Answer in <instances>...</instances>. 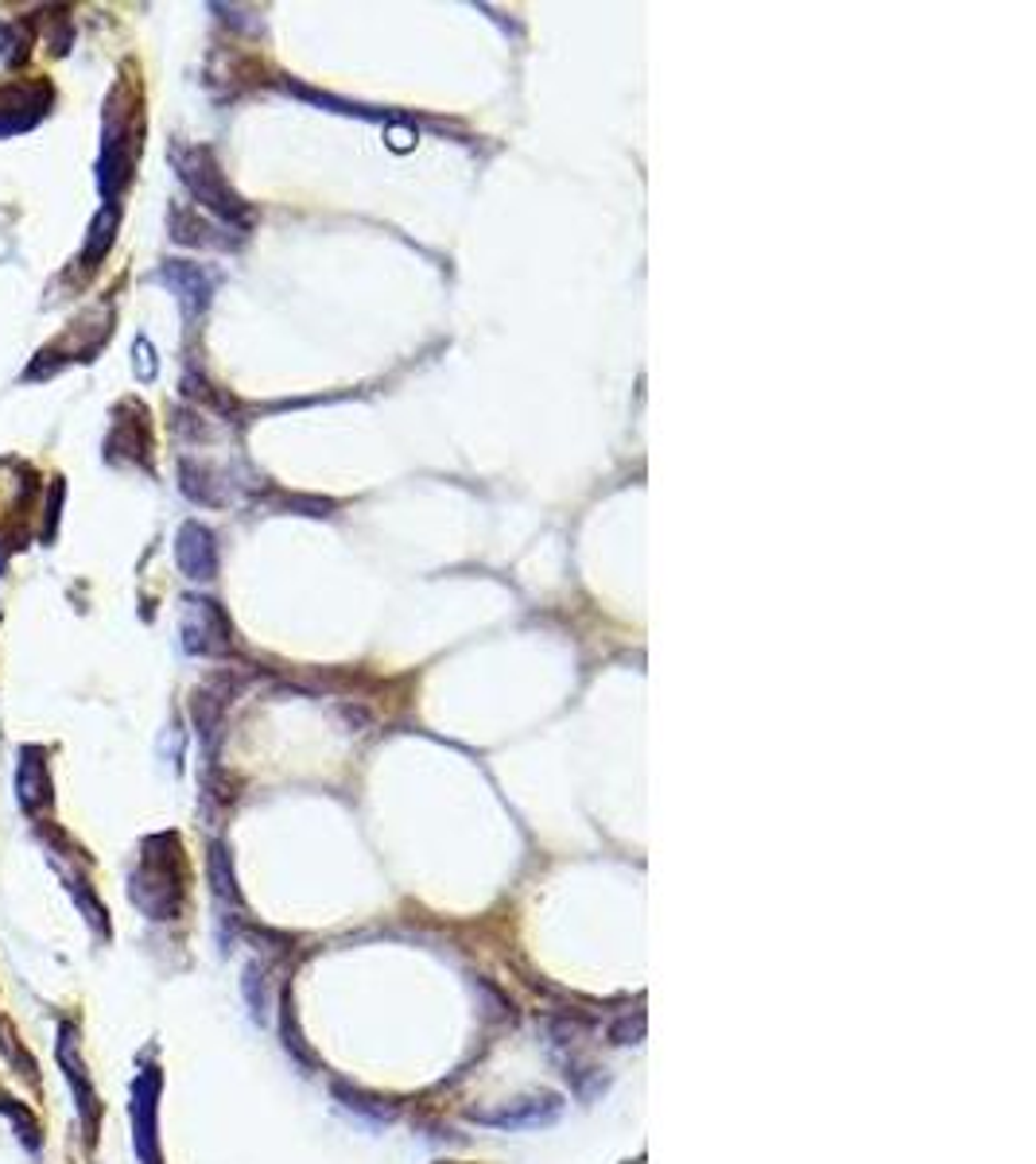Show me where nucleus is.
<instances>
[{"label":"nucleus","mask_w":1036,"mask_h":1164,"mask_svg":"<svg viewBox=\"0 0 1036 1164\" xmlns=\"http://www.w3.org/2000/svg\"><path fill=\"white\" fill-rule=\"evenodd\" d=\"M179 567L190 574V579H210L218 567L214 556V536L206 532L198 525H187L179 532Z\"/></svg>","instance_id":"423d86ee"},{"label":"nucleus","mask_w":1036,"mask_h":1164,"mask_svg":"<svg viewBox=\"0 0 1036 1164\" xmlns=\"http://www.w3.org/2000/svg\"><path fill=\"white\" fill-rule=\"evenodd\" d=\"M20 800H24L27 812H35V804H51V784L43 761H32V754H24V769H20Z\"/></svg>","instance_id":"6e6552de"},{"label":"nucleus","mask_w":1036,"mask_h":1164,"mask_svg":"<svg viewBox=\"0 0 1036 1164\" xmlns=\"http://www.w3.org/2000/svg\"><path fill=\"white\" fill-rule=\"evenodd\" d=\"M156 1099H159V1072H144L132 1083V1130H136V1153L144 1164H159L156 1145Z\"/></svg>","instance_id":"20e7f679"},{"label":"nucleus","mask_w":1036,"mask_h":1164,"mask_svg":"<svg viewBox=\"0 0 1036 1164\" xmlns=\"http://www.w3.org/2000/svg\"><path fill=\"white\" fill-rule=\"evenodd\" d=\"M230 640L222 614L214 610V602H190L187 614V648L190 652H218Z\"/></svg>","instance_id":"39448f33"},{"label":"nucleus","mask_w":1036,"mask_h":1164,"mask_svg":"<svg viewBox=\"0 0 1036 1164\" xmlns=\"http://www.w3.org/2000/svg\"><path fill=\"white\" fill-rule=\"evenodd\" d=\"M183 874L179 858H164V854H148L144 869L132 878V901L141 904L152 920H172L183 901Z\"/></svg>","instance_id":"f257e3e1"},{"label":"nucleus","mask_w":1036,"mask_h":1164,"mask_svg":"<svg viewBox=\"0 0 1036 1164\" xmlns=\"http://www.w3.org/2000/svg\"><path fill=\"white\" fill-rule=\"evenodd\" d=\"M179 167H183V179H187V187L195 190L198 202H206L210 210H218L222 218H230V222H245L249 210L241 206V198L222 183L214 160L206 156V152H190V156L183 160Z\"/></svg>","instance_id":"f03ea898"},{"label":"nucleus","mask_w":1036,"mask_h":1164,"mask_svg":"<svg viewBox=\"0 0 1036 1164\" xmlns=\"http://www.w3.org/2000/svg\"><path fill=\"white\" fill-rule=\"evenodd\" d=\"M55 1056H58V1067H63L66 1083H70V1090H75V1102H78V1114H82V1125H86V1138H93V1130H98V1090H93L90 1075H86V1059H82V1048H78V1033L75 1025H63L58 1029V1044H55Z\"/></svg>","instance_id":"7ed1b4c3"},{"label":"nucleus","mask_w":1036,"mask_h":1164,"mask_svg":"<svg viewBox=\"0 0 1036 1164\" xmlns=\"http://www.w3.org/2000/svg\"><path fill=\"white\" fill-rule=\"evenodd\" d=\"M560 1114V1099H543V1102H525L520 1110H505V1114H477V1122H486V1125H502V1130H520V1125H540V1122H551V1118Z\"/></svg>","instance_id":"0eeeda50"},{"label":"nucleus","mask_w":1036,"mask_h":1164,"mask_svg":"<svg viewBox=\"0 0 1036 1164\" xmlns=\"http://www.w3.org/2000/svg\"><path fill=\"white\" fill-rule=\"evenodd\" d=\"M0 1110H4V1114H12V1122L20 1125V1138H24L27 1145H32V1149H40V1133H35V1122H27V1114H24V1110H20V1107H12V1099H0Z\"/></svg>","instance_id":"1a4fd4ad"}]
</instances>
